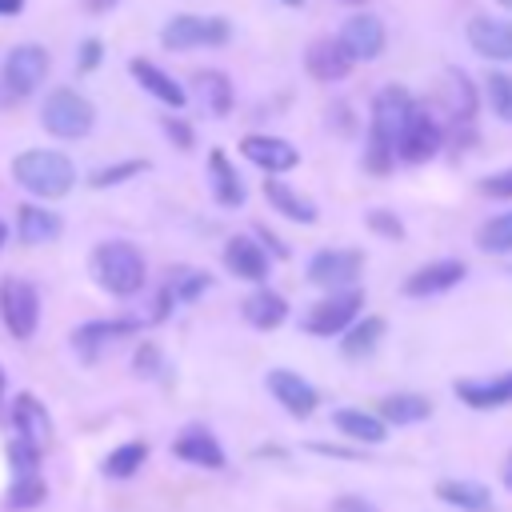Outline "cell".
Segmentation results:
<instances>
[{"label": "cell", "mask_w": 512, "mask_h": 512, "mask_svg": "<svg viewBox=\"0 0 512 512\" xmlns=\"http://www.w3.org/2000/svg\"><path fill=\"white\" fill-rule=\"evenodd\" d=\"M160 128H164V136H168V140H172L180 152H188V148L196 144V132H192V124H184V120H176V116H168Z\"/></svg>", "instance_id": "60d3db41"}, {"label": "cell", "mask_w": 512, "mask_h": 512, "mask_svg": "<svg viewBox=\"0 0 512 512\" xmlns=\"http://www.w3.org/2000/svg\"><path fill=\"white\" fill-rule=\"evenodd\" d=\"M268 392H272L292 416H312L316 404H320V392H316L300 372H288V368H272V372H268Z\"/></svg>", "instance_id": "9a60e30c"}, {"label": "cell", "mask_w": 512, "mask_h": 512, "mask_svg": "<svg viewBox=\"0 0 512 512\" xmlns=\"http://www.w3.org/2000/svg\"><path fill=\"white\" fill-rule=\"evenodd\" d=\"M92 276L112 296H136L144 288L148 268H144V256H140L136 244H128V240H100L92 248Z\"/></svg>", "instance_id": "7a4b0ae2"}, {"label": "cell", "mask_w": 512, "mask_h": 512, "mask_svg": "<svg viewBox=\"0 0 512 512\" xmlns=\"http://www.w3.org/2000/svg\"><path fill=\"white\" fill-rule=\"evenodd\" d=\"M380 336H384V320H380V316H364V320H356V324L348 328V336H344L340 352H344L348 360L368 356V352L380 344Z\"/></svg>", "instance_id": "d6a6232c"}, {"label": "cell", "mask_w": 512, "mask_h": 512, "mask_svg": "<svg viewBox=\"0 0 512 512\" xmlns=\"http://www.w3.org/2000/svg\"><path fill=\"white\" fill-rule=\"evenodd\" d=\"M0 320L8 328V336L16 340H28L40 324V292L36 284L20 280V276H8L0 284Z\"/></svg>", "instance_id": "8992f818"}, {"label": "cell", "mask_w": 512, "mask_h": 512, "mask_svg": "<svg viewBox=\"0 0 512 512\" xmlns=\"http://www.w3.org/2000/svg\"><path fill=\"white\" fill-rule=\"evenodd\" d=\"M100 60H104V44L100 40H84L80 52H76V68L80 72H92V68H100Z\"/></svg>", "instance_id": "b9f144b4"}, {"label": "cell", "mask_w": 512, "mask_h": 512, "mask_svg": "<svg viewBox=\"0 0 512 512\" xmlns=\"http://www.w3.org/2000/svg\"><path fill=\"white\" fill-rule=\"evenodd\" d=\"M504 484L512 488V452H508V464H504Z\"/></svg>", "instance_id": "7dc6e473"}, {"label": "cell", "mask_w": 512, "mask_h": 512, "mask_svg": "<svg viewBox=\"0 0 512 512\" xmlns=\"http://www.w3.org/2000/svg\"><path fill=\"white\" fill-rule=\"evenodd\" d=\"M340 4H364V0H340Z\"/></svg>", "instance_id": "f5cc1de1"}, {"label": "cell", "mask_w": 512, "mask_h": 512, "mask_svg": "<svg viewBox=\"0 0 512 512\" xmlns=\"http://www.w3.org/2000/svg\"><path fill=\"white\" fill-rule=\"evenodd\" d=\"M164 288H168L172 304H184V300H200V296L212 288V276L200 272V268H176V272L168 276Z\"/></svg>", "instance_id": "836d02e7"}, {"label": "cell", "mask_w": 512, "mask_h": 512, "mask_svg": "<svg viewBox=\"0 0 512 512\" xmlns=\"http://www.w3.org/2000/svg\"><path fill=\"white\" fill-rule=\"evenodd\" d=\"M136 372H140V376H152V372H160V352H156L152 344H144V348L136 352Z\"/></svg>", "instance_id": "7bdbcfd3"}, {"label": "cell", "mask_w": 512, "mask_h": 512, "mask_svg": "<svg viewBox=\"0 0 512 512\" xmlns=\"http://www.w3.org/2000/svg\"><path fill=\"white\" fill-rule=\"evenodd\" d=\"M4 240H8V224L0 220V248H4Z\"/></svg>", "instance_id": "c3c4849f"}, {"label": "cell", "mask_w": 512, "mask_h": 512, "mask_svg": "<svg viewBox=\"0 0 512 512\" xmlns=\"http://www.w3.org/2000/svg\"><path fill=\"white\" fill-rule=\"evenodd\" d=\"M332 512H376L364 496H340L336 504H332Z\"/></svg>", "instance_id": "ee69618b"}, {"label": "cell", "mask_w": 512, "mask_h": 512, "mask_svg": "<svg viewBox=\"0 0 512 512\" xmlns=\"http://www.w3.org/2000/svg\"><path fill=\"white\" fill-rule=\"evenodd\" d=\"M468 44H472V52H480L488 60H512V24H504L496 16H472Z\"/></svg>", "instance_id": "ac0fdd59"}, {"label": "cell", "mask_w": 512, "mask_h": 512, "mask_svg": "<svg viewBox=\"0 0 512 512\" xmlns=\"http://www.w3.org/2000/svg\"><path fill=\"white\" fill-rule=\"evenodd\" d=\"M224 264H228V272H232V276L260 284V280H268L272 256L260 248V240H256V236H232V240L224 244Z\"/></svg>", "instance_id": "5bb4252c"}, {"label": "cell", "mask_w": 512, "mask_h": 512, "mask_svg": "<svg viewBox=\"0 0 512 512\" xmlns=\"http://www.w3.org/2000/svg\"><path fill=\"white\" fill-rule=\"evenodd\" d=\"M476 244H480L484 252H512V212H500V216H492L488 224H480Z\"/></svg>", "instance_id": "e575fe53"}, {"label": "cell", "mask_w": 512, "mask_h": 512, "mask_svg": "<svg viewBox=\"0 0 512 512\" xmlns=\"http://www.w3.org/2000/svg\"><path fill=\"white\" fill-rule=\"evenodd\" d=\"M12 180L40 200H60L76 184V164L56 148H24L12 160Z\"/></svg>", "instance_id": "6da1fadb"}, {"label": "cell", "mask_w": 512, "mask_h": 512, "mask_svg": "<svg viewBox=\"0 0 512 512\" xmlns=\"http://www.w3.org/2000/svg\"><path fill=\"white\" fill-rule=\"evenodd\" d=\"M144 460H148V444L128 440V444H120V448H112V452L104 456L100 472H104L108 480H128V476H136V472H140V464H144Z\"/></svg>", "instance_id": "1f68e13d"}, {"label": "cell", "mask_w": 512, "mask_h": 512, "mask_svg": "<svg viewBox=\"0 0 512 512\" xmlns=\"http://www.w3.org/2000/svg\"><path fill=\"white\" fill-rule=\"evenodd\" d=\"M440 84H444V96H440V100H444V108H448V120H456L460 128H468L472 116H476V104H480L472 80H468L460 68H448Z\"/></svg>", "instance_id": "7402d4cb"}, {"label": "cell", "mask_w": 512, "mask_h": 512, "mask_svg": "<svg viewBox=\"0 0 512 512\" xmlns=\"http://www.w3.org/2000/svg\"><path fill=\"white\" fill-rule=\"evenodd\" d=\"M144 168H148V160H120V164L96 168V172L88 176V184H92V188H112V184L132 180V176H136V172H144Z\"/></svg>", "instance_id": "d590c367"}, {"label": "cell", "mask_w": 512, "mask_h": 512, "mask_svg": "<svg viewBox=\"0 0 512 512\" xmlns=\"http://www.w3.org/2000/svg\"><path fill=\"white\" fill-rule=\"evenodd\" d=\"M172 452L184 460V464H196V468H224L228 460H224V448H220V440L208 432V428H200V424H192V428H184L176 440H172Z\"/></svg>", "instance_id": "2e32d148"}, {"label": "cell", "mask_w": 512, "mask_h": 512, "mask_svg": "<svg viewBox=\"0 0 512 512\" xmlns=\"http://www.w3.org/2000/svg\"><path fill=\"white\" fill-rule=\"evenodd\" d=\"M60 228H64V220L56 212L40 208V204H20L16 208V236L24 244H48V240L60 236Z\"/></svg>", "instance_id": "d4e9b609"}, {"label": "cell", "mask_w": 512, "mask_h": 512, "mask_svg": "<svg viewBox=\"0 0 512 512\" xmlns=\"http://www.w3.org/2000/svg\"><path fill=\"white\" fill-rule=\"evenodd\" d=\"M208 180H212V196H216V204H224V208H240L244 204V180H240V172L232 168V160L224 156V148H212L208 152Z\"/></svg>", "instance_id": "603a6c76"}, {"label": "cell", "mask_w": 512, "mask_h": 512, "mask_svg": "<svg viewBox=\"0 0 512 512\" xmlns=\"http://www.w3.org/2000/svg\"><path fill=\"white\" fill-rule=\"evenodd\" d=\"M476 192H484V196H492V200H512V168L484 176V180L476 184Z\"/></svg>", "instance_id": "ab89813d"}, {"label": "cell", "mask_w": 512, "mask_h": 512, "mask_svg": "<svg viewBox=\"0 0 512 512\" xmlns=\"http://www.w3.org/2000/svg\"><path fill=\"white\" fill-rule=\"evenodd\" d=\"M440 144H444V128L432 120V112L424 104H412V112L400 128V140H396V156L408 164H420V160L436 156Z\"/></svg>", "instance_id": "9c48e42d"}, {"label": "cell", "mask_w": 512, "mask_h": 512, "mask_svg": "<svg viewBox=\"0 0 512 512\" xmlns=\"http://www.w3.org/2000/svg\"><path fill=\"white\" fill-rule=\"evenodd\" d=\"M428 412H432L428 396H416V392H396V396L380 400V420L384 424H416V420H428Z\"/></svg>", "instance_id": "4dcf8cb0"}, {"label": "cell", "mask_w": 512, "mask_h": 512, "mask_svg": "<svg viewBox=\"0 0 512 512\" xmlns=\"http://www.w3.org/2000/svg\"><path fill=\"white\" fill-rule=\"evenodd\" d=\"M264 196H268V204H272L280 216H288L292 224H312V220H316V204L304 200L296 188H288V184L276 180V176L264 180Z\"/></svg>", "instance_id": "4316f807"}, {"label": "cell", "mask_w": 512, "mask_h": 512, "mask_svg": "<svg viewBox=\"0 0 512 512\" xmlns=\"http://www.w3.org/2000/svg\"><path fill=\"white\" fill-rule=\"evenodd\" d=\"M456 396L468 408H504V404H512V372H504L496 380H460Z\"/></svg>", "instance_id": "484cf974"}, {"label": "cell", "mask_w": 512, "mask_h": 512, "mask_svg": "<svg viewBox=\"0 0 512 512\" xmlns=\"http://www.w3.org/2000/svg\"><path fill=\"white\" fill-rule=\"evenodd\" d=\"M0 396H4V368H0Z\"/></svg>", "instance_id": "f907efd6"}, {"label": "cell", "mask_w": 512, "mask_h": 512, "mask_svg": "<svg viewBox=\"0 0 512 512\" xmlns=\"http://www.w3.org/2000/svg\"><path fill=\"white\" fill-rule=\"evenodd\" d=\"M336 44L348 52V60H376L384 52V24L372 12H356L344 20Z\"/></svg>", "instance_id": "4fadbf2b"}, {"label": "cell", "mask_w": 512, "mask_h": 512, "mask_svg": "<svg viewBox=\"0 0 512 512\" xmlns=\"http://www.w3.org/2000/svg\"><path fill=\"white\" fill-rule=\"evenodd\" d=\"M280 4H288V8H300V4H304V0H280Z\"/></svg>", "instance_id": "681fc988"}, {"label": "cell", "mask_w": 512, "mask_h": 512, "mask_svg": "<svg viewBox=\"0 0 512 512\" xmlns=\"http://www.w3.org/2000/svg\"><path fill=\"white\" fill-rule=\"evenodd\" d=\"M304 68H308L312 80L332 84V80H344L352 72V60H348V52L336 40H312L304 48Z\"/></svg>", "instance_id": "ffe728a7"}, {"label": "cell", "mask_w": 512, "mask_h": 512, "mask_svg": "<svg viewBox=\"0 0 512 512\" xmlns=\"http://www.w3.org/2000/svg\"><path fill=\"white\" fill-rule=\"evenodd\" d=\"M360 304H364V292H360V288L332 292L328 300H320V304L308 308L304 332H308V336H340V332H348V328L356 324Z\"/></svg>", "instance_id": "52a82bcc"}, {"label": "cell", "mask_w": 512, "mask_h": 512, "mask_svg": "<svg viewBox=\"0 0 512 512\" xmlns=\"http://www.w3.org/2000/svg\"><path fill=\"white\" fill-rule=\"evenodd\" d=\"M136 328H140V320H132V316H116V320H88V324L72 328V348H76V356H80V360H96L108 344H116V340L132 336Z\"/></svg>", "instance_id": "7c38bea8"}, {"label": "cell", "mask_w": 512, "mask_h": 512, "mask_svg": "<svg viewBox=\"0 0 512 512\" xmlns=\"http://www.w3.org/2000/svg\"><path fill=\"white\" fill-rule=\"evenodd\" d=\"M84 8L88 12H108V8H116V0H84Z\"/></svg>", "instance_id": "bcb514c9"}, {"label": "cell", "mask_w": 512, "mask_h": 512, "mask_svg": "<svg viewBox=\"0 0 512 512\" xmlns=\"http://www.w3.org/2000/svg\"><path fill=\"white\" fill-rule=\"evenodd\" d=\"M48 76V48L40 44H16L0 60V92L8 100H28Z\"/></svg>", "instance_id": "277c9868"}, {"label": "cell", "mask_w": 512, "mask_h": 512, "mask_svg": "<svg viewBox=\"0 0 512 512\" xmlns=\"http://www.w3.org/2000/svg\"><path fill=\"white\" fill-rule=\"evenodd\" d=\"M228 36H232V24L224 16H192V12H180L160 28V44L168 52L220 48V44H228Z\"/></svg>", "instance_id": "5b68a950"}, {"label": "cell", "mask_w": 512, "mask_h": 512, "mask_svg": "<svg viewBox=\"0 0 512 512\" xmlns=\"http://www.w3.org/2000/svg\"><path fill=\"white\" fill-rule=\"evenodd\" d=\"M284 316H288V304H284V296L280 292H268V288H256L248 300H244V320L252 324V328H276V324H284Z\"/></svg>", "instance_id": "f1b7e54d"}, {"label": "cell", "mask_w": 512, "mask_h": 512, "mask_svg": "<svg viewBox=\"0 0 512 512\" xmlns=\"http://www.w3.org/2000/svg\"><path fill=\"white\" fill-rule=\"evenodd\" d=\"M192 96L200 100V108H204L208 116H228L232 104H236L228 76H224V72H212V68H204V72L192 76Z\"/></svg>", "instance_id": "cb8c5ba5"}, {"label": "cell", "mask_w": 512, "mask_h": 512, "mask_svg": "<svg viewBox=\"0 0 512 512\" xmlns=\"http://www.w3.org/2000/svg\"><path fill=\"white\" fill-rule=\"evenodd\" d=\"M488 104L500 120L512 124V72H492L488 76Z\"/></svg>", "instance_id": "8d00e7d4"}, {"label": "cell", "mask_w": 512, "mask_h": 512, "mask_svg": "<svg viewBox=\"0 0 512 512\" xmlns=\"http://www.w3.org/2000/svg\"><path fill=\"white\" fill-rule=\"evenodd\" d=\"M40 124L52 132V136H60V140H84L88 132H92V124H96V108H92V100L88 96H80L76 88H52L48 96H44V104H40Z\"/></svg>", "instance_id": "3957f363"}, {"label": "cell", "mask_w": 512, "mask_h": 512, "mask_svg": "<svg viewBox=\"0 0 512 512\" xmlns=\"http://www.w3.org/2000/svg\"><path fill=\"white\" fill-rule=\"evenodd\" d=\"M364 220H368V228H372L376 236H388V240H404V224H400V216H396V212H388V208H372Z\"/></svg>", "instance_id": "f35d334b"}, {"label": "cell", "mask_w": 512, "mask_h": 512, "mask_svg": "<svg viewBox=\"0 0 512 512\" xmlns=\"http://www.w3.org/2000/svg\"><path fill=\"white\" fill-rule=\"evenodd\" d=\"M436 496L452 508H464V512H492V496L484 484H472V480H440L436 484Z\"/></svg>", "instance_id": "f546056e"}, {"label": "cell", "mask_w": 512, "mask_h": 512, "mask_svg": "<svg viewBox=\"0 0 512 512\" xmlns=\"http://www.w3.org/2000/svg\"><path fill=\"white\" fill-rule=\"evenodd\" d=\"M360 268H364V252H356V248H324V252H316L308 260V280L320 284V288H340L344 292L348 284H356Z\"/></svg>", "instance_id": "8fae6325"}, {"label": "cell", "mask_w": 512, "mask_h": 512, "mask_svg": "<svg viewBox=\"0 0 512 512\" xmlns=\"http://www.w3.org/2000/svg\"><path fill=\"white\" fill-rule=\"evenodd\" d=\"M464 280V264L460 260H436V264H424L416 268L408 280H404V296H436V292H448Z\"/></svg>", "instance_id": "44dd1931"}, {"label": "cell", "mask_w": 512, "mask_h": 512, "mask_svg": "<svg viewBox=\"0 0 512 512\" xmlns=\"http://www.w3.org/2000/svg\"><path fill=\"white\" fill-rule=\"evenodd\" d=\"M240 152H244L256 168H264V172H272V176L300 164V152H296L288 140H280V136H244V140H240Z\"/></svg>", "instance_id": "e0dca14e"}, {"label": "cell", "mask_w": 512, "mask_h": 512, "mask_svg": "<svg viewBox=\"0 0 512 512\" xmlns=\"http://www.w3.org/2000/svg\"><path fill=\"white\" fill-rule=\"evenodd\" d=\"M496 4H500V8H512V0H496Z\"/></svg>", "instance_id": "816d5d0a"}, {"label": "cell", "mask_w": 512, "mask_h": 512, "mask_svg": "<svg viewBox=\"0 0 512 512\" xmlns=\"http://www.w3.org/2000/svg\"><path fill=\"white\" fill-rule=\"evenodd\" d=\"M332 424L348 436V440H360V444H380L388 436V424L372 412H360V408H336L332 412Z\"/></svg>", "instance_id": "83f0119b"}, {"label": "cell", "mask_w": 512, "mask_h": 512, "mask_svg": "<svg viewBox=\"0 0 512 512\" xmlns=\"http://www.w3.org/2000/svg\"><path fill=\"white\" fill-rule=\"evenodd\" d=\"M44 480H40V472H32V476H16V484H12V492H8V504L12 508H32V504H40L44 500Z\"/></svg>", "instance_id": "74e56055"}, {"label": "cell", "mask_w": 512, "mask_h": 512, "mask_svg": "<svg viewBox=\"0 0 512 512\" xmlns=\"http://www.w3.org/2000/svg\"><path fill=\"white\" fill-rule=\"evenodd\" d=\"M412 104H416V100H412L400 84L380 88L376 100H372V132H368V140H376V144H384V148L396 152V140H400V128H404Z\"/></svg>", "instance_id": "ba28073f"}, {"label": "cell", "mask_w": 512, "mask_h": 512, "mask_svg": "<svg viewBox=\"0 0 512 512\" xmlns=\"http://www.w3.org/2000/svg\"><path fill=\"white\" fill-rule=\"evenodd\" d=\"M24 12V0H0V16H20Z\"/></svg>", "instance_id": "f6af8a7d"}, {"label": "cell", "mask_w": 512, "mask_h": 512, "mask_svg": "<svg viewBox=\"0 0 512 512\" xmlns=\"http://www.w3.org/2000/svg\"><path fill=\"white\" fill-rule=\"evenodd\" d=\"M128 72H132V80H136L148 96H156L160 104H168V108H184V104H188V92H184L164 68H156L152 60L136 56V60H128Z\"/></svg>", "instance_id": "d6986e66"}, {"label": "cell", "mask_w": 512, "mask_h": 512, "mask_svg": "<svg viewBox=\"0 0 512 512\" xmlns=\"http://www.w3.org/2000/svg\"><path fill=\"white\" fill-rule=\"evenodd\" d=\"M12 432H16L12 444H20V448H28V452H36V456L48 448V440H52V420H48V408H44L32 392H20V396L12 400Z\"/></svg>", "instance_id": "30bf717a"}]
</instances>
